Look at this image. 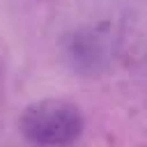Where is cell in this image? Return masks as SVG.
<instances>
[{
  "label": "cell",
  "mask_w": 147,
  "mask_h": 147,
  "mask_svg": "<svg viewBox=\"0 0 147 147\" xmlns=\"http://www.w3.org/2000/svg\"><path fill=\"white\" fill-rule=\"evenodd\" d=\"M110 55V41L108 34H101L99 30L85 28L67 37L64 41V60L76 71H99Z\"/></svg>",
  "instance_id": "cell-2"
},
{
  "label": "cell",
  "mask_w": 147,
  "mask_h": 147,
  "mask_svg": "<svg viewBox=\"0 0 147 147\" xmlns=\"http://www.w3.org/2000/svg\"><path fill=\"white\" fill-rule=\"evenodd\" d=\"M18 129L23 138L37 147H71L80 138L85 119L76 103L46 96L25 106Z\"/></svg>",
  "instance_id": "cell-1"
}]
</instances>
